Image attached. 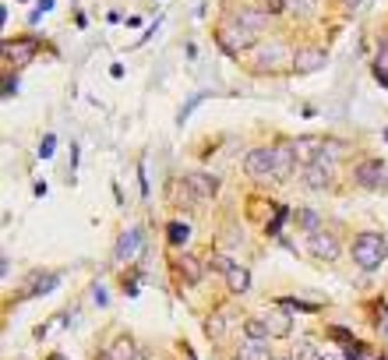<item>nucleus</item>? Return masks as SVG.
<instances>
[{
    "mask_svg": "<svg viewBox=\"0 0 388 360\" xmlns=\"http://www.w3.org/2000/svg\"><path fill=\"white\" fill-rule=\"evenodd\" d=\"M57 283H61V275H57V272H54V275H43V279H39V283H36L29 293H32V297H43V293H50Z\"/></svg>",
    "mask_w": 388,
    "mask_h": 360,
    "instance_id": "26",
    "label": "nucleus"
},
{
    "mask_svg": "<svg viewBox=\"0 0 388 360\" xmlns=\"http://www.w3.org/2000/svg\"><path fill=\"white\" fill-rule=\"evenodd\" d=\"M296 149H293V142H279V145H272V180H289L293 177V170H296Z\"/></svg>",
    "mask_w": 388,
    "mask_h": 360,
    "instance_id": "3",
    "label": "nucleus"
},
{
    "mask_svg": "<svg viewBox=\"0 0 388 360\" xmlns=\"http://www.w3.org/2000/svg\"><path fill=\"white\" fill-rule=\"evenodd\" d=\"M307 251H311V258H318V261H335V258H339V240H335L332 233L318 230V233H307Z\"/></svg>",
    "mask_w": 388,
    "mask_h": 360,
    "instance_id": "6",
    "label": "nucleus"
},
{
    "mask_svg": "<svg viewBox=\"0 0 388 360\" xmlns=\"http://www.w3.org/2000/svg\"><path fill=\"white\" fill-rule=\"evenodd\" d=\"M54 145H57V138H54V135H46V138H43V145H39V156H43V159H50V156H54Z\"/></svg>",
    "mask_w": 388,
    "mask_h": 360,
    "instance_id": "31",
    "label": "nucleus"
},
{
    "mask_svg": "<svg viewBox=\"0 0 388 360\" xmlns=\"http://www.w3.org/2000/svg\"><path fill=\"white\" fill-rule=\"evenodd\" d=\"M374 78L388 89V43L377 46V57H374Z\"/></svg>",
    "mask_w": 388,
    "mask_h": 360,
    "instance_id": "23",
    "label": "nucleus"
},
{
    "mask_svg": "<svg viewBox=\"0 0 388 360\" xmlns=\"http://www.w3.org/2000/svg\"><path fill=\"white\" fill-rule=\"evenodd\" d=\"M275 360H293V356H275Z\"/></svg>",
    "mask_w": 388,
    "mask_h": 360,
    "instance_id": "35",
    "label": "nucleus"
},
{
    "mask_svg": "<svg viewBox=\"0 0 388 360\" xmlns=\"http://www.w3.org/2000/svg\"><path fill=\"white\" fill-rule=\"evenodd\" d=\"M36 36H25V39H11V43H4V54H8V61H15V64H29L32 61V54H36Z\"/></svg>",
    "mask_w": 388,
    "mask_h": 360,
    "instance_id": "9",
    "label": "nucleus"
},
{
    "mask_svg": "<svg viewBox=\"0 0 388 360\" xmlns=\"http://www.w3.org/2000/svg\"><path fill=\"white\" fill-rule=\"evenodd\" d=\"M15 92H18V82L8 78V82H4V96H15Z\"/></svg>",
    "mask_w": 388,
    "mask_h": 360,
    "instance_id": "32",
    "label": "nucleus"
},
{
    "mask_svg": "<svg viewBox=\"0 0 388 360\" xmlns=\"http://www.w3.org/2000/svg\"><path fill=\"white\" fill-rule=\"evenodd\" d=\"M223 328H226V311H219V314H212V318L205 321V332H208V335H215V339L223 335Z\"/></svg>",
    "mask_w": 388,
    "mask_h": 360,
    "instance_id": "27",
    "label": "nucleus"
},
{
    "mask_svg": "<svg viewBox=\"0 0 388 360\" xmlns=\"http://www.w3.org/2000/svg\"><path fill=\"white\" fill-rule=\"evenodd\" d=\"M244 173H247V177H254V180L272 177V149H265V145L251 149V152L244 156Z\"/></svg>",
    "mask_w": 388,
    "mask_h": 360,
    "instance_id": "7",
    "label": "nucleus"
},
{
    "mask_svg": "<svg viewBox=\"0 0 388 360\" xmlns=\"http://www.w3.org/2000/svg\"><path fill=\"white\" fill-rule=\"evenodd\" d=\"M106 360H138V346L131 335H117L106 349Z\"/></svg>",
    "mask_w": 388,
    "mask_h": 360,
    "instance_id": "14",
    "label": "nucleus"
},
{
    "mask_svg": "<svg viewBox=\"0 0 388 360\" xmlns=\"http://www.w3.org/2000/svg\"><path fill=\"white\" fill-rule=\"evenodd\" d=\"M282 61H293L286 43H268V46L258 50V71H279Z\"/></svg>",
    "mask_w": 388,
    "mask_h": 360,
    "instance_id": "8",
    "label": "nucleus"
},
{
    "mask_svg": "<svg viewBox=\"0 0 388 360\" xmlns=\"http://www.w3.org/2000/svg\"><path fill=\"white\" fill-rule=\"evenodd\" d=\"M342 156H346V145L328 138V142H321V149H318V159H314V163H325V166L332 170V166H339V163H342Z\"/></svg>",
    "mask_w": 388,
    "mask_h": 360,
    "instance_id": "15",
    "label": "nucleus"
},
{
    "mask_svg": "<svg viewBox=\"0 0 388 360\" xmlns=\"http://www.w3.org/2000/svg\"><path fill=\"white\" fill-rule=\"evenodd\" d=\"M166 237H170V244H173V247H184V244L191 240V226H187V223H180V219H173V223L166 226Z\"/></svg>",
    "mask_w": 388,
    "mask_h": 360,
    "instance_id": "20",
    "label": "nucleus"
},
{
    "mask_svg": "<svg viewBox=\"0 0 388 360\" xmlns=\"http://www.w3.org/2000/svg\"><path fill=\"white\" fill-rule=\"evenodd\" d=\"M342 4H346V11H356V8L363 4V0H342Z\"/></svg>",
    "mask_w": 388,
    "mask_h": 360,
    "instance_id": "33",
    "label": "nucleus"
},
{
    "mask_svg": "<svg viewBox=\"0 0 388 360\" xmlns=\"http://www.w3.org/2000/svg\"><path fill=\"white\" fill-rule=\"evenodd\" d=\"M237 22H240V25H247L251 32H261V29H265V22H268V15H265L261 8H258V11H240V15H237Z\"/></svg>",
    "mask_w": 388,
    "mask_h": 360,
    "instance_id": "21",
    "label": "nucleus"
},
{
    "mask_svg": "<svg viewBox=\"0 0 388 360\" xmlns=\"http://www.w3.org/2000/svg\"><path fill=\"white\" fill-rule=\"evenodd\" d=\"M353 180L367 191H377V187H388V166L381 159H363L356 170H353Z\"/></svg>",
    "mask_w": 388,
    "mask_h": 360,
    "instance_id": "4",
    "label": "nucleus"
},
{
    "mask_svg": "<svg viewBox=\"0 0 388 360\" xmlns=\"http://www.w3.org/2000/svg\"><path fill=\"white\" fill-rule=\"evenodd\" d=\"M314 8H318V0H289L293 15H314Z\"/></svg>",
    "mask_w": 388,
    "mask_h": 360,
    "instance_id": "29",
    "label": "nucleus"
},
{
    "mask_svg": "<svg viewBox=\"0 0 388 360\" xmlns=\"http://www.w3.org/2000/svg\"><path fill=\"white\" fill-rule=\"evenodd\" d=\"M293 149H296V159H303L307 166L318 159V149H321V138H296L293 142Z\"/></svg>",
    "mask_w": 388,
    "mask_h": 360,
    "instance_id": "18",
    "label": "nucleus"
},
{
    "mask_svg": "<svg viewBox=\"0 0 388 360\" xmlns=\"http://www.w3.org/2000/svg\"><path fill=\"white\" fill-rule=\"evenodd\" d=\"M265 325H268V335L272 339H286L293 332V314L289 311H268L265 314Z\"/></svg>",
    "mask_w": 388,
    "mask_h": 360,
    "instance_id": "12",
    "label": "nucleus"
},
{
    "mask_svg": "<svg viewBox=\"0 0 388 360\" xmlns=\"http://www.w3.org/2000/svg\"><path fill=\"white\" fill-rule=\"evenodd\" d=\"M296 360H321L318 342H314V339H303V342H300V356H296Z\"/></svg>",
    "mask_w": 388,
    "mask_h": 360,
    "instance_id": "28",
    "label": "nucleus"
},
{
    "mask_svg": "<svg viewBox=\"0 0 388 360\" xmlns=\"http://www.w3.org/2000/svg\"><path fill=\"white\" fill-rule=\"evenodd\" d=\"M296 219H300V226H303L307 233H318V230H321V219H318V212H311V209H300Z\"/></svg>",
    "mask_w": 388,
    "mask_h": 360,
    "instance_id": "25",
    "label": "nucleus"
},
{
    "mask_svg": "<svg viewBox=\"0 0 388 360\" xmlns=\"http://www.w3.org/2000/svg\"><path fill=\"white\" fill-rule=\"evenodd\" d=\"M237 360H275L268 353V342L265 339H247L240 349H237Z\"/></svg>",
    "mask_w": 388,
    "mask_h": 360,
    "instance_id": "16",
    "label": "nucleus"
},
{
    "mask_svg": "<svg viewBox=\"0 0 388 360\" xmlns=\"http://www.w3.org/2000/svg\"><path fill=\"white\" fill-rule=\"evenodd\" d=\"M142 237H145V233H142V226H131V230H124V237L117 240V251H113V258H117V261H131V258H134V251L142 247Z\"/></svg>",
    "mask_w": 388,
    "mask_h": 360,
    "instance_id": "10",
    "label": "nucleus"
},
{
    "mask_svg": "<svg viewBox=\"0 0 388 360\" xmlns=\"http://www.w3.org/2000/svg\"><path fill=\"white\" fill-rule=\"evenodd\" d=\"M303 187H311V191H328V187H332V170H328L325 163H311V166L303 170Z\"/></svg>",
    "mask_w": 388,
    "mask_h": 360,
    "instance_id": "11",
    "label": "nucleus"
},
{
    "mask_svg": "<svg viewBox=\"0 0 388 360\" xmlns=\"http://www.w3.org/2000/svg\"><path fill=\"white\" fill-rule=\"evenodd\" d=\"M328 64V54L325 50H318V46H303V50H296L293 54V75H314V71H321Z\"/></svg>",
    "mask_w": 388,
    "mask_h": 360,
    "instance_id": "5",
    "label": "nucleus"
},
{
    "mask_svg": "<svg viewBox=\"0 0 388 360\" xmlns=\"http://www.w3.org/2000/svg\"><path fill=\"white\" fill-rule=\"evenodd\" d=\"M50 360H68V356H61V353H54V356H50Z\"/></svg>",
    "mask_w": 388,
    "mask_h": 360,
    "instance_id": "34",
    "label": "nucleus"
},
{
    "mask_svg": "<svg viewBox=\"0 0 388 360\" xmlns=\"http://www.w3.org/2000/svg\"><path fill=\"white\" fill-rule=\"evenodd\" d=\"M180 268H184V275H187V283H198L201 279V261H198V254H180V261H177Z\"/></svg>",
    "mask_w": 388,
    "mask_h": 360,
    "instance_id": "22",
    "label": "nucleus"
},
{
    "mask_svg": "<svg viewBox=\"0 0 388 360\" xmlns=\"http://www.w3.org/2000/svg\"><path fill=\"white\" fill-rule=\"evenodd\" d=\"M261 11L265 15H282V11H289V0H265Z\"/></svg>",
    "mask_w": 388,
    "mask_h": 360,
    "instance_id": "30",
    "label": "nucleus"
},
{
    "mask_svg": "<svg viewBox=\"0 0 388 360\" xmlns=\"http://www.w3.org/2000/svg\"><path fill=\"white\" fill-rule=\"evenodd\" d=\"M384 254H388V247H384V237H381V233H374V230L356 233V240H353V261H356L363 272H374V268L384 261Z\"/></svg>",
    "mask_w": 388,
    "mask_h": 360,
    "instance_id": "1",
    "label": "nucleus"
},
{
    "mask_svg": "<svg viewBox=\"0 0 388 360\" xmlns=\"http://www.w3.org/2000/svg\"><path fill=\"white\" fill-rule=\"evenodd\" d=\"M184 180L191 184V191L198 194V201H205V198H212V194H215V187H219V180H215V177H208V173H201V170H194V173H187Z\"/></svg>",
    "mask_w": 388,
    "mask_h": 360,
    "instance_id": "13",
    "label": "nucleus"
},
{
    "mask_svg": "<svg viewBox=\"0 0 388 360\" xmlns=\"http://www.w3.org/2000/svg\"><path fill=\"white\" fill-rule=\"evenodd\" d=\"M215 43H219V50H223L226 57H237V54H244L247 46L258 43V32H251V29L240 25V22H226V25L215 29Z\"/></svg>",
    "mask_w": 388,
    "mask_h": 360,
    "instance_id": "2",
    "label": "nucleus"
},
{
    "mask_svg": "<svg viewBox=\"0 0 388 360\" xmlns=\"http://www.w3.org/2000/svg\"><path fill=\"white\" fill-rule=\"evenodd\" d=\"M244 332H247V339H268V325H265V318H247Z\"/></svg>",
    "mask_w": 388,
    "mask_h": 360,
    "instance_id": "24",
    "label": "nucleus"
},
{
    "mask_svg": "<svg viewBox=\"0 0 388 360\" xmlns=\"http://www.w3.org/2000/svg\"><path fill=\"white\" fill-rule=\"evenodd\" d=\"M170 194H173V205H184V209H191V205L198 201V194L191 191L187 180H173V184H170Z\"/></svg>",
    "mask_w": 388,
    "mask_h": 360,
    "instance_id": "19",
    "label": "nucleus"
},
{
    "mask_svg": "<svg viewBox=\"0 0 388 360\" xmlns=\"http://www.w3.org/2000/svg\"><path fill=\"white\" fill-rule=\"evenodd\" d=\"M226 286H230V293H247L251 290V272L244 265H233L226 272Z\"/></svg>",
    "mask_w": 388,
    "mask_h": 360,
    "instance_id": "17",
    "label": "nucleus"
}]
</instances>
